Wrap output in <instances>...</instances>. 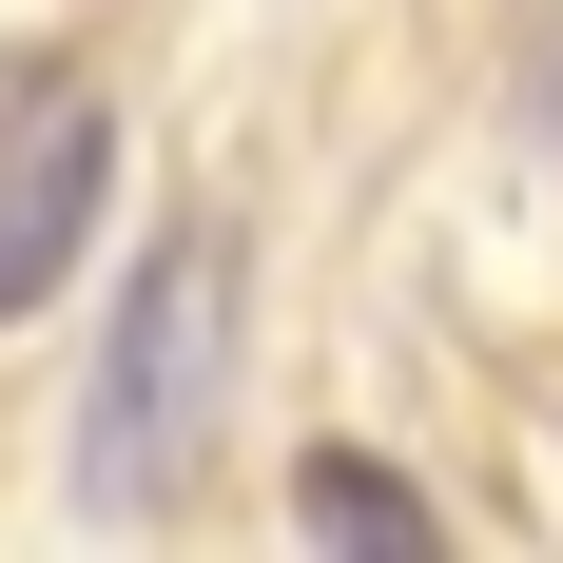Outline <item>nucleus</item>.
<instances>
[{
	"label": "nucleus",
	"mask_w": 563,
	"mask_h": 563,
	"mask_svg": "<svg viewBox=\"0 0 563 563\" xmlns=\"http://www.w3.org/2000/svg\"><path fill=\"white\" fill-rule=\"evenodd\" d=\"M98 195H117V117L78 98V78H40V98L0 117V311H40V291L78 273Z\"/></svg>",
	"instance_id": "f03ea898"
},
{
	"label": "nucleus",
	"mask_w": 563,
	"mask_h": 563,
	"mask_svg": "<svg viewBox=\"0 0 563 563\" xmlns=\"http://www.w3.org/2000/svg\"><path fill=\"white\" fill-rule=\"evenodd\" d=\"M214 389H233V233L175 214L117 291V350H98V428H78V486L98 506H175L195 448H214Z\"/></svg>",
	"instance_id": "f257e3e1"
},
{
	"label": "nucleus",
	"mask_w": 563,
	"mask_h": 563,
	"mask_svg": "<svg viewBox=\"0 0 563 563\" xmlns=\"http://www.w3.org/2000/svg\"><path fill=\"white\" fill-rule=\"evenodd\" d=\"M291 525H311V544H369V563H448V506H428L408 466H369V448L291 466Z\"/></svg>",
	"instance_id": "7ed1b4c3"
}]
</instances>
